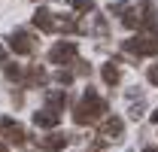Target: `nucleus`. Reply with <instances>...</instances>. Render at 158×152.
I'll return each mask as SVG.
<instances>
[{"label": "nucleus", "mask_w": 158, "mask_h": 152, "mask_svg": "<svg viewBox=\"0 0 158 152\" xmlns=\"http://www.w3.org/2000/svg\"><path fill=\"white\" fill-rule=\"evenodd\" d=\"M106 100L94 91V88H85V95L79 97L76 110H73V122L76 125H94V122H100L103 116H106Z\"/></svg>", "instance_id": "obj_1"}, {"label": "nucleus", "mask_w": 158, "mask_h": 152, "mask_svg": "<svg viewBox=\"0 0 158 152\" xmlns=\"http://www.w3.org/2000/svg\"><path fill=\"white\" fill-rule=\"evenodd\" d=\"M122 12H125V15H122V24L131 27V31H134V27H152V31H155L158 27V19H155L158 9H155V3H149V0H143V3H137V6L128 3Z\"/></svg>", "instance_id": "obj_2"}, {"label": "nucleus", "mask_w": 158, "mask_h": 152, "mask_svg": "<svg viewBox=\"0 0 158 152\" xmlns=\"http://www.w3.org/2000/svg\"><path fill=\"white\" fill-rule=\"evenodd\" d=\"M125 52L128 55H158V27H155V34L152 37H134V40H125Z\"/></svg>", "instance_id": "obj_3"}, {"label": "nucleus", "mask_w": 158, "mask_h": 152, "mask_svg": "<svg viewBox=\"0 0 158 152\" xmlns=\"http://www.w3.org/2000/svg\"><path fill=\"white\" fill-rule=\"evenodd\" d=\"M73 58H76V43L73 40H61V43H55L49 49V61L52 64H70Z\"/></svg>", "instance_id": "obj_4"}, {"label": "nucleus", "mask_w": 158, "mask_h": 152, "mask_svg": "<svg viewBox=\"0 0 158 152\" xmlns=\"http://www.w3.org/2000/svg\"><path fill=\"white\" fill-rule=\"evenodd\" d=\"M0 134H3L9 143H15V146H21V143L27 140V131L21 128L15 119H9V116H3V119H0Z\"/></svg>", "instance_id": "obj_5"}, {"label": "nucleus", "mask_w": 158, "mask_h": 152, "mask_svg": "<svg viewBox=\"0 0 158 152\" xmlns=\"http://www.w3.org/2000/svg\"><path fill=\"white\" fill-rule=\"evenodd\" d=\"M34 37L27 34V31H12V37H9V49L15 52V55H31L34 52Z\"/></svg>", "instance_id": "obj_6"}, {"label": "nucleus", "mask_w": 158, "mask_h": 152, "mask_svg": "<svg viewBox=\"0 0 158 152\" xmlns=\"http://www.w3.org/2000/svg\"><path fill=\"white\" fill-rule=\"evenodd\" d=\"M37 143H40V149H46V152H61L70 143V137L55 131V134H46V137H37Z\"/></svg>", "instance_id": "obj_7"}, {"label": "nucleus", "mask_w": 158, "mask_h": 152, "mask_svg": "<svg viewBox=\"0 0 158 152\" xmlns=\"http://www.w3.org/2000/svg\"><path fill=\"white\" fill-rule=\"evenodd\" d=\"M125 131V122L118 119V116H110V119H103V125H100V137H106V140H118Z\"/></svg>", "instance_id": "obj_8"}, {"label": "nucleus", "mask_w": 158, "mask_h": 152, "mask_svg": "<svg viewBox=\"0 0 158 152\" xmlns=\"http://www.w3.org/2000/svg\"><path fill=\"white\" fill-rule=\"evenodd\" d=\"M58 122H61V113H58V110H52V107L34 113V125H37V128H58Z\"/></svg>", "instance_id": "obj_9"}, {"label": "nucleus", "mask_w": 158, "mask_h": 152, "mask_svg": "<svg viewBox=\"0 0 158 152\" xmlns=\"http://www.w3.org/2000/svg\"><path fill=\"white\" fill-rule=\"evenodd\" d=\"M34 27H40L43 34H52V31H55V12L37 9V12H34Z\"/></svg>", "instance_id": "obj_10"}, {"label": "nucleus", "mask_w": 158, "mask_h": 152, "mask_svg": "<svg viewBox=\"0 0 158 152\" xmlns=\"http://www.w3.org/2000/svg\"><path fill=\"white\" fill-rule=\"evenodd\" d=\"M46 103H49L52 110H58V113H61V107L67 103V91H64V88H52V91H46Z\"/></svg>", "instance_id": "obj_11"}, {"label": "nucleus", "mask_w": 158, "mask_h": 152, "mask_svg": "<svg viewBox=\"0 0 158 152\" xmlns=\"http://www.w3.org/2000/svg\"><path fill=\"white\" fill-rule=\"evenodd\" d=\"M100 76H103V82H106V85H118V79H122V73H118L116 61L103 64V67H100Z\"/></svg>", "instance_id": "obj_12"}, {"label": "nucleus", "mask_w": 158, "mask_h": 152, "mask_svg": "<svg viewBox=\"0 0 158 152\" xmlns=\"http://www.w3.org/2000/svg\"><path fill=\"white\" fill-rule=\"evenodd\" d=\"M43 82H46L43 67H31V73H24V85H43Z\"/></svg>", "instance_id": "obj_13"}, {"label": "nucleus", "mask_w": 158, "mask_h": 152, "mask_svg": "<svg viewBox=\"0 0 158 152\" xmlns=\"http://www.w3.org/2000/svg\"><path fill=\"white\" fill-rule=\"evenodd\" d=\"M3 73L9 76V79H21V67H19V64H9V61H3Z\"/></svg>", "instance_id": "obj_14"}, {"label": "nucleus", "mask_w": 158, "mask_h": 152, "mask_svg": "<svg viewBox=\"0 0 158 152\" xmlns=\"http://www.w3.org/2000/svg\"><path fill=\"white\" fill-rule=\"evenodd\" d=\"M76 12H94V0H73Z\"/></svg>", "instance_id": "obj_15"}, {"label": "nucleus", "mask_w": 158, "mask_h": 152, "mask_svg": "<svg viewBox=\"0 0 158 152\" xmlns=\"http://www.w3.org/2000/svg\"><path fill=\"white\" fill-rule=\"evenodd\" d=\"M55 79H58L61 85H70V82H73V73H67V70H58V73H55Z\"/></svg>", "instance_id": "obj_16"}, {"label": "nucleus", "mask_w": 158, "mask_h": 152, "mask_svg": "<svg viewBox=\"0 0 158 152\" xmlns=\"http://www.w3.org/2000/svg\"><path fill=\"white\" fill-rule=\"evenodd\" d=\"M143 116V97H137V103L131 107V119H140Z\"/></svg>", "instance_id": "obj_17"}, {"label": "nucleus", "mask_w": 158, "mask_h": 152, "mask_svg": "<svg viewBox=\"0 0 158 152\" xmlns=\"http://www.w3.org/2000/svg\"><path fill=\"white\" fill-rule=\"evenodd\" d=\"M149 82H152V85H158V67H152V70H149Z\"/></svg>", "instance_id": "obj_18"}, {"label": "nucleus", "mask_w": 158, "mask_h": 152, "mask_svg": "<svg viewBox=\"0 0 158 152\" xmlns=\"http://www.w3.org/2000/svg\"><path fill=\"white\" fill-rule=\"evenodd\" d=\"M3 61H6V49L0 46V64H3Z\"/></svg>", "instance_id": "obj_19"}, {"label": "nucleus", "mask_w": 158, "mask_h": 152, "mask_svg": "<svg viewBox=\"0 0 158 152\" xmlns=\"http://www.w3.org/2000/svg\"><path fill=\"white\" fill-rule=\"evenodd\" d=\"M149 119H152V122H158V110H152V113H149Z\"/></svg>", "instance_id": "obj_20"}, {"label": "nucleus", "mask_w": 158, "mask_h": 152, "mask_svg": "<svg viewBox=\"0 0 158 152\" xmlns=\"http://www.w3.org/2000/svg\"><path fill=\"white\" fill-rule=\"evenodd\" d=\"M143 152H158V149H155V146H146V149H143Z\"/></svg>", "instance_id": "obj_21"}, {"label": "nucleus", "mask_w": 158, "mask_h": 152, "mask_svg": "<svg viewBox=\"0 0 158 152\" xmlns=\"http://www.w3.org/2000/svg\"><path fill=\"white\" fill-rule=\"evenodd\" d=\"M0 152H9V149H6V146H3V143H0Z\"/></svg>", "instance_id": "obj_22"}, {"label": "nucleus", "mask_w": 158, "mask_h": 152, "mask_svg": "<svg viewBox=\"0 0 158 152\" xmlns=\"http://www.w3.org/2000/svg\"><path fill=\"white\" fill-rule=\"evenodd\" d=\"M34 3H43V0H34Z\"/></svg>", "instance_id": "obj_23"}]
</instances>
